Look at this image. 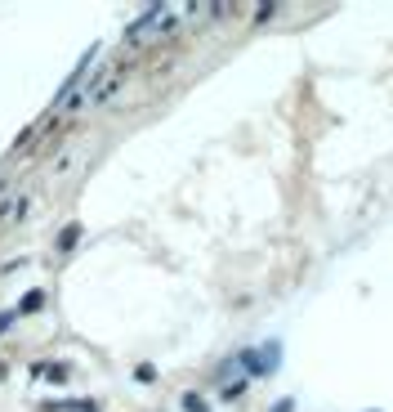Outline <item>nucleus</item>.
<instances>
[{
    "instance_id": "1",
    "label": "nucleus",
    "mask_w": 393,
    "mask_h": 412,
    "mask_svg": "<svg viewBox=\"0 0 393 412\" xmlns=\"http://www.w3.org/2000/svg\"><path fill=\"white\" fill-rule=\"evenodd\" d=\"M277 354H281L277 345H264L260 354H255V349H246L237 363H246V372H251V381H255V377H264V372H273V368H277Z\"/></svg>"
},
{
    "instance_id": "2",
    "label": "nucleus",
    "mask_w": 393,
    "mask_h": 412,
    "mask_svg": "<svg viewBox=\"0 0 393 412\" xmlns=\"http://www.w3.org/2000/svg\"><path fill=\"white\" fill-rule=\"evenodd\" d=\"M41 412H98L94 399H49L41 404Z\"/></svg>"
},
{
    "instance_id": "3",
    "label": "nucleus",
    "mask_w": 393,
    "mask_h": 412,
    "mask_svg": "<svg viewBox=\"0 0 393 412\" xmlns=\"http://www.w3.org/2000/svg\"><path fill=\"white\" fill-rule=\"evenodd\" d=\"M32 377H45V381L63 385L72 377V368H67V363H32Z\"/></svg>"
},
{
    "instance_id": "4",
    "label": "nucleus",
    "mask_w": 393,
    "mask_h": 412,
    "mask_svg": "<svg viewBox=\"0 0 393 412\" xmlns=\"http://www.w3.org/2000/svg\"><path fill=\"white\" fill-rule=\"evenodd\" d=\"M81 233H85L81 224H63V233L54 238V251H58V256H67V251H76V242H81Z\"/></svg>"
},
{
    "instance_id": "5",
    "label": "nucleus",
    "mask_w": 393,
    "mask_h": 412,
    "mask_svg": "<svg viewBox=\"0 0 393 412\" xmlns=\"http://www.w3.org/2000/svg\"><path fill=\"white\" fill-rule=\"evenodd\" d=\"M36 309H45V292H41V287L22 292V300H18V314H36Z\"/></svg>"
},
{
    "instance_id": "6",
    "label": "nucleus",
    "mask_w": 393,
    "mask_h": 412,
    "mask_svg": "<svg viewBox=\"0 0 393 412\" xmlns=\"http://www.w3.org/2000/svg\"><path fill=\"white\" fill-rule=\"evenodd\" d=\"M179 404H183V412H211V408H206V399L196 394V390H188V394L179 399Z\"/></svg>"
},
{
    "instance_id": "7",
    "label": "nucleus",
    "mask_w": 393,
    "mask_h": 412,
    "mask_svg": "<svg viewBox=\"0 0 393 412\" xmlns=\"http://www.w3.org/2000/svg\"><path fill=\"white\" fill-rule=\"evenodd\" d=\"M134 381H139V385H152V381H156V368H152V363H139V368H134Z\"/></svg>"
},
{
    "instance_id": "8",
    "label": "nucleus",
    "mask_w": 393,
    "mask_h": 412,
    "mask_svg": "<svg viewBox=\"0 0 393 412\" xmlns=\"http://www.w3.org/2000/svg\"><path fill=\"white\" fill-rule=\"evenodd\" d=\"M237 394H246V381H228L224 385V399H237Z\"/></svg>"
},
{
    "instance_id": "9",
    "label": "nucleus",
    "mask_w": 393,
    "mask_h": 412,
    "mask_svg": "<svg viewBox=\"0 0 393 412\" xmlns=\"http://www.w3.org/2000/svg\"><path fill=\"white\" fill-rule=\"evenodd\" d=\"M273 14H277V5H260V9H255V22H268Z\"/></svg>"
},
{
    "instance_id": "10",
    "label": "nucleus",
    "mask_w": 393,
    "mask_h": 412,
    "mask_svg": "<svg viewBox=\"0 0 393 412\" xmlns=\"http://www.w3.org/2000/svg\"><path fill=\"white\" fill-rule=\"evenodd\" d=\"M14 327V314H0V332H9Z\"/></svg>"
},
{
    "instance_id": "11",
    "label": "nucleus",
    "mask_w": 393,
    "mask_h": 412,
    "mask_svg": "<svg viewBox=\"0 0 393 412\" xmlns=\"http://www.w3.org/2000/svg\"><path fill=\"white\" fill-rule=\"evenodd\" d=\"M273 412H295V404H291V399H281V404H273Z\"/></svg>"
},
{
    "instance_id": "12",
    "label": "nucleus",
    "mask_w": 393,
    "mask_h": 412,
    "mask_svg": "<svg viewBox=\"0 0 393 412\" xmlns=\"http://www.w3.org/2000/svg\"><path fill=\"white\" fill-rule=\"evenodd\" d=\"M5 211H9V198H0V220H5Z\"/></svg>"
},
{
    "instance_id": "13",
    "label": "nucleus",
    "mask_w": 393,
    "mask_h": 412,
    "mask_svg": "<svg viewBox=\"0 0 393 412\" xmlns=\"http://www.w3.org/2000/svg\"><path fill=\"white\" fill-rule=\"evenodd\" d=\"M5 372H9V368H5V363H0V381H5Z\"/></svg>"
}]
</instances>
